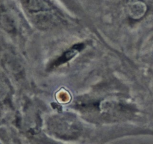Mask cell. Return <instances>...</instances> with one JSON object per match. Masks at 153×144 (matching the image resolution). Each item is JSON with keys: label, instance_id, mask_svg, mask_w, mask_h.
<instances>
[{"label": "cell", "instance_id": "cell-1", "mask_svg": "<svg viewBox=\"0 0 153 144\" xmlns=\"http://www.w3.org/2000/svg\"><path fill=\"white\" fill-rule=\"evenodd\" d=\"M146 9V5L143 2H133L129 6L128 13H129L130 16H131L133 19H140L145 14Z\"/></svg>", "mask_w": 153, "mask_h": 144}, {"label": "cell", "instance_id": "cell-2", "mask_svg": "<svg viewBox=\"0 0 153 144\" xmlns=\"http://www.w3.org/2000/svg\"><path fill=\"white\" fill-rule=\"evenodd\" d=\"M1 25L4 26L5 29L8 30V31H11L14 28V25L12 21L11 18L7 14H3L1 17Z\"/></svg>", "mask_w": 153, "mask_h": 144}]
</instances>
